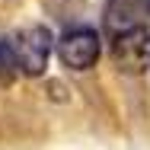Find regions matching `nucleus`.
Segmentation results:
<instances>
[{"label": "nucleus", "mask_w": 150, "mask_h": 150, "mask_svg": "<svg viewBox=\"0 0 150 150\" xmlns=\"http://www.w3.org/2000/svg\"><path fill=\"white\" fill-rule=\"evenodd\" d=\"M112 61L125 74H144L150 67V29L147 26H128L112 38Z\"/></svg>", "instance_id": "f257e3e1"}, {"label": "nucleus", "mask_w": 150, "mask_h": 150, "mask_svg": "<svg viewBox=\"0 0 150 150\" xmlns=\"http://www.w3.org/2000/svg\"><path fill=\"white\" fill-rule=\"evenodd\" d=\"M10 45H13L16 70H23V74H29V77H38V74L48 67L54 38H51V32L45 29V26H32V29H26L16 42H10Z\"/></svg>", "instance_id": "f03ea898"}, {"label": "nucleus", "mask_w": 150, "mask_h": 150, "mask_svg": "<svg viewBox=\"0 0 150 150\" xmlns=\"http://www.w3.org/2000/svg\"><path fill=\"white\" fill-rule=\"evenodd\" d=\"M99 51H102L99 32L86 29V26L64 32V38L58 42V58L64 61V67H70V70H90L93 64L99 61Z\"/></svg>", "instance_id": "7ed1b4c3"}, {"label": "nucleus", "mask_w": 150, "mask_h": 150, "mask_svg": "<svg viewBox=\"0 0 150 150\" xmlns=\"http://www.w3.org/2000/svg\"><path fill=\"white\" fill-rule=\"evenodd\" d=\"M16 67V58H13V45L10 42H0V74L13 70Z\"/></svg>", "instance_id": "20e7f679"}]
</instances>
